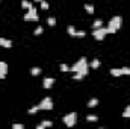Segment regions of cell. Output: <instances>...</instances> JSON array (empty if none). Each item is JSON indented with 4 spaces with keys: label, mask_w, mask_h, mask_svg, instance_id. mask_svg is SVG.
<instances>
[{
    "label": "cell",
    "mask_w": 130,
    "mask_h": 129,
    "mask_svg": "<svg viewBox=\"0 0 130 129\" xmlns=\"http://www.w3.org/2000/svg\"><path fill=\"white\" fill-rule=\"evenodd\" d=\"M70 70L71 71H74V73H82L83 76H86L88 75V71H89V67H88V61H86V58H80L73 67H70Z\"/></svg>",
    "instance_id": "cell-1"
},
{
    "label": "cell",
    "mask_w": 130,
    "mask_h": 129,
    "mask_svg": "<svg viewBox=\"0 0 130 129\" xmlns=\"http://www.w3.org/2000/svg\"><path fill=\"white\" fill-rule=\"evenodd\" d=\"M117 30L115 29H112V27H98V29H94V32H92V35H94V38L97 40V41H103L105 40V36H106V33H115Z\"/></svg>",
    "instance_id": "cell-2"
},
{
    "label": "cell",
    "mask_w": 130,
    "mask_h": 129,
    "mask_svg": "<svg viewBox=\"0 0 130 129\" xmlns=\"http://www.w3.org/2000/svg\"><path fill=\"white\" fill-rule=\"evenodd\" d=\"M76 122H77V114H76V113H70V114H67V116L64 117V123H65L68 128H73V126L76 125Z\"/></svg>",
    "instance_id": "cell-3"
},
{
    "label": "cell",
    "mask_w": 130,
    "mask_h": 129,
    "mask_svg": "<svg viewBox=\"0 0 130 129\" xmlns=\"http://www.w3.org/2000/svg\"><path fill=\"white\" fill-rule=\"evenodd\" d=\"M121 24H123V18H121L120 15H115V17H112V18L109 20V27H112V29H115V30L121 29Z\"/></svg>",
    "instance_id": "cell-4"
},
{
    "label": "cell",
    "mask_w": 130,
    "mask_h": 129,
    "mask_svg": "<svg viewBox=\"0 0 130 129\" xmlns=\"http://www.w3.org/2000/svg\"><path fill=\"white\" fill-rule=\"evenodd\" d=\"M38 109H47V111L53 109V100H51L50 97H44V99L41 100V103L38 105Z\"/></svg>",
    "instance_id": "cell-5"
},
{
    "label": "cell",
    "mask_w": 130,
    "mask_h": 129,
    "mask_svg": "<svg viewBox=\"0 0 130 129\" xmlns=\"http://www.w3.org/2000/svg\"><path fill=\"white\" fill-rule=\"evenodd\" d=\"M24 20H26V21H36V20H38V12H36V9H35V8H30V9L26 12Z\"/></svg>",
    "instance_id": "cell-6"
},
{
    "label": "cell",
    "mask_w": 130,
    "mask_h": 129,
    "mask_svg": "<svg viewBox=\"0 0 130 129\" xmlns=\"http://www.w3.org/2000/svg\"><path fill=\"white\" fill-rule=\"evenodd\" d=\"M53 84H55V79H53V78H45V79H44V82H42V87L48 90V88H51V87H53Z\"/></svg>",
    "instance_id": "cell-7"
},
{
    "label": "cell",
    "mask_w": 130,
    "mask_h": 129,
    "mask_svg": "<svg viewBox=\"0 0 130 129\" xmlns=\"http://www.w3.org/2000/svg\"><path fill=\"white\" fill-rule=\"evenodd\" d=\"M0 46L2 47H6V49H11L12 47V41L11 40H6V38H0Z\"/></svg>",
    "instance_id": "cell-8"
},
{
    "label": "cell",
    "mask_w": 130,
    "mask_h": 129,
    "mask_svg": "<svg viewBox=\"0 0 130 129\" xmlns=\"http://www.w3.org/2000/svg\"><path fill=\"white\" fill-rule=\"evenodd\" d=\"M21 6H23L24 9H27V11H29L30 8H33V5H32L30 2H27V0H21Z\"/></svg>",
    "instance_id": "cell-9"
},
{
    "label": "cell",
    "mask_w": 130,
    "mask_h": 129,
    "mask_svg": "<svg viewBox=\"0 0 130 129\" xmlns=\"http://www.w3.org/2000/svg\"><path fill=\"white\" fill-rule=\"evenodd\" d=\"M111 75L118 78V76H123V71H121V68H112L111 70Z\"/></svg>",
    "instance_id": "cell-10"
},
{
    "label": "cell",
    "mask_w": 130,
    "mask_h": 129,
    "mask_svg": "<svg viewBox=\"0 0 130 129\" xmlns=\"http://www.w3.org/2000/svg\"><path fill=\"white\" fill-rule=\"evenodd\" d=\"M67 32H68V35H71V36H77V32H76V29H74L73 26H68V27H67Z\"/></svg>",
    "instance_id": "cell-11"
},
{
    "label": "cell",
    "mask_w": 130,
    "mask_h": 129,
    "mask_svg": "<svg viewBox=\"0 0 130 129\" xmlns=\"http://www.w3.org/2000/svg\"><path fill=\"white\" fill-rule=\"evenodd\" d=\"M97 105H98V99H95V97L91 99V100L88 102V106H89V108H95Z\"/></svg>",
    "instance_id": "cell-12"
},
{
    "label": "cell",
    "mask_w": 130,
    "mask_h": 129,
    "mask_svg": "<svg viewBox=\"0 0 130 129\" xmlns=\"http://www.w3.org/2000/svg\"><path fill=\"white\" fill-rule=\"evenodd\" d=\"M85 11H86L88 14H94V6L89 5V3H86V5H85Z\"/></svg>",
    "instance_id": "cell-13"
},
{
    "label": "cell",
    "mask_w": 130,
    "mask_h": 129,
    "mask_svg": "<svg viewBox=\"0 0 130 129\" xmlns=\"http://www.w3.org/2000/svg\"><path fill=\"white\" fill-rule=\"evenodd\" d=\"M101 26H103V20H95L94 24H92V29H98V27H101Z\"/></svg>",
    "instance_id": "cell-14"
},
{
    "label": "cell",
    "mask_w": 130,
    "mask_h": 129,
    "mask_svg": "<svg viewBox=\"0 0 130 129\" xmlns=\"http://www.w3.org/2000/svg\"><path fill=\"white\" fill-rule=\"evenodd\" d=\"M30 73H32L33 76H38V75L41 73V68H39V67H33V68L30 70Z\"/></svg>",
    "instance_id": "cell-15"
},
{
    "label": "cell",
    "mask_w": 130,
    "mask_h": 129,
    "mask_svg": "<svg viewBox=\"0 0 130 129\" xmlns=\"http://www.w3.org/2000/svg\"><path fill=\"white\" fill-rule=\"evenodd\" d=\"M123 117H124V119H130V105L126 108V109H124V113H123Z\"/></svg>",
    "instance_id": "cell-16"
},
{
    "label": "cell",
    "mask_w": 130,
    "mask_h": 129,
    "mask_svg": "<svg viewBox=\"0 0 130 129\" xmlns=\"http://www.w3.org/2000/svg\"><path fill=\"white\" fill-rule=\"evenodd\" d=\"M98 67H100V61L98 59H94L91 62V68H98Z\"/></svg>",
    "instance_id": "cell-17"
},
{
    "label": "cell",
    "mask_w": 130,
    "mask_h": 129,
    "mask_svg": "<svg viewBox=\"0 0 130 129\" xmlns=\"http://www.w3.org/2000/svg\"><path fill=\"white\" fill-rule=\"evenodd\" d=\"M6 75H8V70L0 67V79H5V78H6Z\"/></svg>",
    "instance_id": "cell-18"
},
{
    "label": "cell",
    "mask_w": 130,
    "mask_h": 129,
    "mask_svg": "<svg viewBox=\"0 0 130 129\" xmlns=\"http://www.w3.org/2000/svg\"><path fill=\"white\" fill-rule=\"evenodd\" d=\"M42 32H44V27H42V26H38V27L35 29V32H33V33H35V35H41Z\"/></svg>",
    "instance_id": "cell-19"
},
{
    "label": "cell",
    "mask_w": 130,
    "mask_h": 129,
    "mask_svg": "<svg viewBox=\"0 0 130 129\" xmlns=\"http://www.w3.org/2000/svg\"><path fill=\"white\" fill-rule=\"evenodd\" d=\"M83 78H85V76H83L82 73H79V71H77V73L74 75V78H73V79H74V81H82Z\"/></svg>",
    "instance_id": "cell-20"
},
{
    "label": "cell",
    "mask_w": 130,
    "mask_h": 129,
    "mask_svg": "<svg viewBox=\"0 0 130 129\" xmlns=\"http://www.w3.org/2000/svg\"><path fill=\"white\" fill-rule=\"evenodd\" d=\"M41 125H42L44 128H50V126H53V122H50V120H44Z\"/></svg>",
    "instance_id": "cell-21"
},
{
    "label": "cell",
    "mask_w": 130,
    "mask_h": 129,
    "mask_svg": "<svg viewBox=\"0 0 130 129\" xmlns=\"http://www.w3.org/2000/svg\"><path fill=\"white\" fill-rule=\"evenodd\" d=\"M47 23H48L50 26H55V24H56V18H55V17H50V18L47 20Z\"/></svg>",
    "instance_id": "cell-22"
},
{
    "label": "cell",
    "mask_w": 130,
    "mask_h": 129,
    "mask_svg": "<svg viewBox=\"0 0 130 129\" xmlns=\"http://www.w3.org/2000/svg\"><path fill=\"white\" fill-rule=\"evenodd\" d=\"M59 68H61L62 71H70V67H68L67 64H61V65H59Z\"/></svg>",
    "instance_id": "cell-23"
},
{
    "label": "cell",
    "mask_w": 130,
    "mask_h": 129,
    "mask_svg": "<svg viewBox=\"0 0 130 129\" xmlns=\"http://www.w3.org/2000/svg\"><path fill=\"white\" fill-rule=\"evenodd\" d=\"M86 120H88V122H97V116H92V114H91V116L86 117Z\"/></svg>",
    "instance_id": "cell-24"
},
{
    "label": "cell",
    "mask_w": 130,
    "mask_h": 129,
    "mask_svg": "<svg viewBox=\"0 0 130 129\" xmlns=\"http://www.w3.org/2000/svg\"><path fill=\"white\" fill-rule=\"evenodd\" d=\"M12 128L14 129H24V125H21V123H14Z\"/></svg>",
    "instance_id": "cell-25"
},
{
    "label": "cell",
    "mask_w": 130,
    "mask_h": 129,
    "mask_svg": "<svg viewBox=\"0 0 130 129\" xmlns=\"http://www.w3.org/2000/svg\"><path fill=\"white\" fill-rule=\"evenodd\" d=\"M39 3H41V8H42V9H48V3H47L45 0H42V2H39Z\"/></svg>",
    "instance_id": "cell-26"
},
{
    "label": "cell",
    "mask_w": 130,
    "mask_h": 129,
    "mask_svg": "<svg viewBox=\"0 0 130 129\" xmlns=\"http://www.w3.org/2000/svg\"><path fill=\"white\" fill-rule=\"evenodd\" d=\"M36 111H39V109H38V105H36V106H33V108H30V109H29V114H35Z\"/></svg>",
    "instance_id": "cell-27"
},
{
    "label": "cell",
    "mask_w": 130,
    "mask_h": 129,
    "mask_svg": "<svg viewBox=\"0 0 130 129\" xmlns=\"http://www.w3.org/2000/svg\"><path fill=\"white\" fill-rule=\"evenodd\" d=\"M121 71H123V75H130V68H129V67H124V68H121Z\"/></svg>",
    "instance_id": "cell-28"
},
{
    "label": "cell",
    "mask_w": 130,
    "mask_h": 129,
    "mask_svg": "<svg viewBox=\"0 0 130 129\" xmlns=\"http://www.w3.org/2000/svg\"><path fill=\"white\" fill-rule=\"evenodd\" d=\"M86 35V32H83V30H80V32H77V36H80V38H83Z\"/></svg>",
    "instance_id": "cell-29"
},
{
    "label": "cell",
    "mask_w": 130,
    "mask_h": 129,
    "mask_svg": "<svg viewBox=\"0 0 130 129\" xmlns=\"http://www.w3.org/2000/svg\"><path fill=\"white\" fill-rule=\"evenodd\" d=\"M0 67H2V68H6V70H8V64H6V62H3V61H0Z\"/></svg>",
    "instance_id": "cell-30"
},
{
    "label": "cell",
    "mask_w": 130,
    "mask_h": 129,
    "mask_svg": "<svg viewBox=\"0 0 130 129\" xmlns=\"http://www.w3.org/2000/svg\"><path fill=\"white\" fill-rule=\"evenodd\" d=\"M35 2H42V0H35Z\"/></svg>",
    "instance_id": "cell-31"
}]
</instances>
